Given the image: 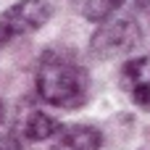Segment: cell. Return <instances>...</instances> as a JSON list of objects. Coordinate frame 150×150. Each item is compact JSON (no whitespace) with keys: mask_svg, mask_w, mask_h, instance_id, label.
Instances as JSON below:
<instances>
[{"mask_svg":"<svg viewBox=\"0 0 150 150\" xmlns=\"http://www.w3.org/2000/svg\"><path fill=\"white\" fill-rule=\"evenodd\" d=\"M90 76L69 53H45L37 69V92L58 108H79L87 98Z\"/></svg>","mask_w":150,"mask_h":150,"instance_id":"6da1fadb","label":"cell"},{"mask_svg":"<svg viewBox=\"0 0 150 150\" xmlns=\"http://www.w3.org/2000/svg\"><path fill=\"white\" fill-rule=\"evenodd\" d=\"M140 45V26L134 18H108L90 40V53L95 58L127 55Z\"/></svg>","mask_w":150,"mask_h":150,"instance_id":"7a4b0ae2","label":"cell"},{"mask_svg":"<svg viewBox=\"0 0 150 150\" xmlns=\"http://www.w3.org/2000/svg\"><path fill=\"white\" fill-rule=\"evenodd\" d=\"M50 13L53 8L47 0H18L16 5L0 13V42L37 32L42 24H47Z\"/></svg>","mask_w":150,"mask_h":150,"instance_id":"3957f363","label":"cell"},{"mask_svg":"<svg viewBox=\"0 0 150 150\" xmlns=\"http://www.w3.org/2000/svg\"><path fill=\"white\" fill-rule=\"evenodd\" d=\"M121 84L124 90L132 95V100L150 111V55H142V58H132L124 71H121Z\"/></svg>","mask_w":150,"mask_h":150,"instance_id":"277c9868","label":"cell"},{"mask_svg":"<svg viewBox=\"0 0 150 150\" xmlns=\"http://www.w3.org/2000/svg\"><path fill=\"white\" fill-rule=\"evenodd\" d=\"M100 132L95 127H84V124H74L69 129H58L53 150H100Z\"/></svg>","mask_w":150,"mask_h":150,"instance_id":"5b68a950","label":"cell"},{"mask_svg":"<svg viewBox=\"0 0 150 150\" xmlns=\"http://www.w3.org/2000/svg\"><path fill=\"white\" fill-rule=\"evenodd\" d=\"M18 129H21V137H24V140L42 142V140L55 137V134H58V129H61V124H58L53 116L42 113V111H29V113H24V116H21Z\"/></svg>","mask_w":150,"mask_h":150,"instance_id":"8992f818","label":"cell"},{"mask_svg":"<svg viewBox=\"0 0 150 150\" xmlns=\"http://www.w3.org/2000/svg\"><path fill=\"white\" fill-rule=\"evenodd\" d=\"M71 5L82 18L103 24V21L113 18V13L124 5V0H71Z\"/></svg>","mask_w":150,"mask_h":150,"instance_id":"52a82bcc","label":"cell"},{"mask_svg":"<svg viewBox=\"0 0 150 150\" xmlns=\"http://www.w3.org/2000/svg\"><path fill=\"white\" fill-rule=\"evenodd\" d=\"M3 116H5V105H3V100H0V121H3Z\"/></svg>","mask_w":150,"mask_h":150,"instance_id":"ba28073f","label":"cell"}]
</instances>
